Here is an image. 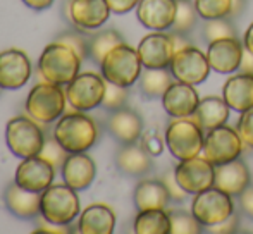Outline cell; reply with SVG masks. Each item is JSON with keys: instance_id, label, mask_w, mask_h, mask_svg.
I'll use <instances>...</instances> for the list:
<instances>
[{"instance_id": "obj_11", "label": "cell", "mask_w": 253, "mask_h": 234, "mask_svg": "<svg viewBox=\"0 0 253 234\" xmlns=\"http://www.w3.org/2000/svg\"><path fill=\"white\" fill-rule=\"evenodd\" d=\"M174 79L188 84H200L209 78L210 64L207 54H203L200 48L188 45L181 50L174 52V57L169 66Z\"/></svg>"}, {"instance_id": "obj_31", "label": "cell", "mask_w": 253, "mask_h": 234, "mask_svg": "<svg viewBox=\"0 0 253 234\" xmlns=\"http://www.w3.org/2000/svg\"><path fill=\"white\" fill-rule=\"evenodd\" d=\"M121 43H124V40L116 30H102L88 37V55L93 62L102 64L105 55Z\"/></svg>"}, {"instance_id": "obj_10", "label": "cell", "mask_w": 253, "mask_h": 234, "mask_svg": "<svg viewBox=\"0 0 253 234\" xmlns=\"http://www.w3.org/2000/svg\"><path fill=\"white\" fill-rule=\"evenodd\" d=\"M105 78L95 73H80L66 88L67 102L74 111L88 112L102 105L105 95Z\"/></svg>"}, {"instance_id": "obj_37", "label": "cell", "mask_w": 253, "mask_h": 234, "mask_svg": "<svg viewBox=\"0 0 253 234\" xmlns=\"http://www.w3.org/2000/svg\"><path fill=\"white\" fill-rule=\"evenodd\" d=\"M38 155L43 157L47 162H50L55 171H60V169H62L64 162H66V158H67V152L60 147L59 141H57L55 138H53V140H48V141L45 140L43 148H42V152Z\"/></svg>"}, {"instance_id": "obj_49", "label": "cell", "mask_w": 253, "mask_h": 234, "mask_svg": "<svg viewBox=\"0 0 253 234\" xmlns=\"http://www.w3.org/2000/svg\"><path fill=\"white\" fill-rule=\"evenodd\" d=\"M243 45H245V48H247L248 52H252V54H253V23L248 26L247 33H245Z\"/></svg>"}, {"instance_id": "obj_15", "label": "cell", "mask_w": 253, "mask_h": 234, "mask_svg": "<svg viewBox=\"0 0 253 234\" xmlns=\"http://www.w3.org/2000/svg\"><path fill=\"white\" fill-rule=\"evenodd\" d=\"M138 55L145 69H166L174 57V41L170 33H150L138 45Z\"/></svg>"}, {"instance_id": "obj_32", "label": "cell", "mask_w": 253, "mask_h": 234, "mask_svg": "<svg viewBox=\"0 0 253 234\" xmlns=\"http://www.w3.org/2000/svg\"><path fill=\"white\" fill-rule=\"evenodd\" d=\"M198 12L195 9L193 3H190L188 0H177V10H176V19H174L172 26H170V33L184 35L195 30L198 19Z\"/></svg>"}, {"instance_id": "obj_13", "label": "cell", "mask_w": 253, "mask_h": 234, "mask_svg": "<svg viewBox=\"0 0 253 234\" xmlns=\"http://www.w3.org/2000/svg\"><path fill=\"white\" fill-rule=\"evenodd\" d=\"M53 177H55L53 165L40 155H35V157L21 158L14 181L24 190L42 193L53 183Z\"/></svg>"}, {"instance_id": "obj_27", "label": "cell", "mask_w": 253, "mask_h": 234, "mask_svg": "<svg viewBox=\"0 0 253 234\" xmlns=\"http://www.w3.org/2000/svg\"><path fill=\"white\" fill-rule=\"evenodd\" d=\"M231 107L226 104V100L220 97H207L200 100L197 111L193 116H190L203 131L215 129L219 126H224L229 119Z\"/></svg>"}, {"instance_id": "obj_30", "label": "cell", "mask_w": 253, "mask_h": 234, "mask_svg": "<svg viewBox=\"0 0 253 234\" xmlns=\"http://www.w3.org/2000/svg\"><path fill=\"white\" fill-rule=\"evenodd\" d=\"M172 83L174 76L167 69H147L140 76V90L147 98H162Z\"/></svg>"}, {"instance_id": "obj_20", "label": "cell", "mask_w": 253, "mask_h": 234, "mask_svg": "<svg viewBox=\"0 0 253 234\" xmlns=\"http://www.w3.org/2000/svg\"><path fill=\"white\" fill-rule=\"evenodd\" d=\"M60 174L66 184L74 188L76 191H83L90 188L97 176V165L90 155L83 154H69L64 162Z\"/></svg>"}, {"instance_id": "obj_36", "label": "cell", "mask_w": 253, "mask_h": 234, "mask_svg": "<svg viewBox=\"0 0 253 234\" xmlns=\"http://www.w3.org/2000/svg\"><path fill=\"white\" fill-rule=\"evenodd\" d=\"M126 102H127V88L107 81L102 107L105 109V111L114 112V111H117V109H123L124 105H126Z\"/></svg>"}, {"instance_id": "obj_41", "label": "cell", "mask_w": 253, "mask_h": 234, "mask_svg": "<svg viewBox=\"0 0 253 234\" xmlns=\"http://www.w3.org/2000/svg\"><path fill=\"white\" fill-rule=\"evenodd\" d=\"M164 143H166V140L162 141V138H160L159 134L155 133V131H150V133H147L143 136V140H141V145H143V148L152 155V157H157V155L162 154V152H164Z\"/></svg>"}, {"instance_id": "obj_42", "label": "cell", "mask_w": 253, "mask_h": 234, "mask_svg": "<svg viewBox=\"0 0 253 234\" xmlns=\"http://www.w3.org/2000/svg\"><path fill=\"white\" fill-rule=\"evenodd\" d=\"M238 224H240V217H238L236 212L229 215L226 221L219 222L215 226H209V233H213V234H229V233H234L238 229Z\"/></svg>"}, {"instance_id": "obj_24", "label": "cell", "mask_w": 253, "mask_h": 234, "mask_svg": "<svg viewBox=\"0 0 253 234\" xmlns=\"http://www.w3.org/2000/svg\"><path fill=\"white\" fill-rule=\"evenodd\" d=\"M222 98L233 111L245 112L253 107V74L241 73L231 76L222 86Z\"/></svg>"}, {"instance_id": "obj_8", "label": "cell", "mask_w": 253, "mask_h": 234, "mask_svg": "<svg viewBox=\"0 0 253 234\" xmlns=\"http://www.w3.org/2000/svg\"><path fill=\"white\" fill-rule=\"evenodd\" d=\"M234 212V203L231 195L219 190L217 186H210L207 190L195 195L191 203V214L197 217L202 226H215L226 221Z\"/></svg>"}, {"instance_id": "obj_26", "label": "cell", "mask_w": 253, "mask_h": 234, "mask_svg": "<svg viewBox=\"0 0 253 234\" xmlns=\"http://www.w3.org/2000/svg\"><path fill=\"white\" fill-rule=\"evenodd\" d=\"M116 165L127 176H143L152 169V155L145 150L143 145L127 143L117 150Z\"/></svg>"}, {"instance_id": "obj_34", "label": "cell", "mask_w": 253, "mask_h": 234, "mask_svg": "<svg viewBox=\"0 0 253 234\" xmlns=\"http://www.w3.org/2000/svg\"><path fill=\"white\" fill-rule=\"evenodd\" d=\"M170 234H198L202 233V224L197 221L191 212L186 210H170Z\"/></svg>"}, {"instance_id": "obj_17", "label": "cell", "mask_w": 253, "mask_h": 234, "mask_svg": "<svg viewBox=\"0 0 253 234\" xmlns=\"http://www.w3.org/2000/svg\"><path fill=\"white\" fill-rule=\"evenodd\" d=\"M243 52L245 45L238 40V37L212 41L207 48V59H209L210 69L220 74L234 73L240 69Z\"/></svg>"}, {"instance_id": "obj_4", "label": "cell", "mask_w": 253, "mask_h": 234, "mask_svg": "<svg viewBox=\"0 0 253 234\" xmlns=\"http://www.w3.org/2000/svg\"><path fill=\"white\" fill-rule=\"evenodd\" d=\"M141 59L138 50L127 43H121L114 47L105 59L102 60V76L105 81L119 86L129 88L140 79L141 76Z\"/></svg>"}, {"instance_id": "obj_43", "label": "cell", "mask_w": 253, "mask_h": 234, "mask_svg": "<svg viewBox=\"0 0 253 234\" xmlns=\"http://www.w3.org/2000/svg\"><path fill=\"white\" fill-rule=\"evenodd\" d=\"M238 200H240V208L247 217L253 219V184H248L240 195H238Z\"/></svg>"}, {"instance_id": "obj_18", "label": "cell", "mask_w": 253, "mask_h": 234, "mask_svg": "<svg viewBox=\"0 0 253 234\" xmlns=\"http://www.w3.org/2000/svg\"><path fill=\"white\" fill-rule=\"evenodd\" d=\"M177 0H140L136 5L138 21L153 31L170 30L176 19Z\"/></svg>"}, {"instance_id": "obj_3", "label": "cell", "mask_w": 253, "mask_h": 234, "mask_svg": "<svg viewBox=\"0 0 253 234\" xmlns=\"http://www.w3.org/2000/svg\"><path fill=\"white\" fill-rule=\"evenodd\" d=\"M81 203L76 190L69 184H50L42 191L40 215L45 222L57 226H69L80 215Z\"/></svg>"}, {"instance_id": "obj_23", "label": "cell", "mask_w": 253, "mask_h": 234, "mask_svg": "<svg viewBox=\"0 0 253 234\" xmlns=\"http://www.w3.org/2000/svg\"><path fill=\"white\" fill-rule=\"evenodd\" d=\"M248 184H250V171L243 160L234 158L226 164L215 165L213 186L229 193L231 196H238Z\"/></svg>"}, {"instance_id": "obj_14", "label": "cell", "mask_w": 253, "mask_h": 234, "mask_svg": "<svg viewBox=\"0 0 253 234\" xmlns=\"http://www.w3.org/2000/svg\"><path fill=\"white\" fill-rule=\"evenodd\" d=\"M107 0H69L67 16L80 31H93L107 23L110 16Z\"/></svg>"}, {"instance_id": "obj_45", "label": "cell", "mask_w": 253, "mask_h": 234, "mask_svg": "<svg viewBox=\"0 0 253 234\" xmlns=\"http://www.w3.org/2000/svg\"><path fill=\"white\" fill-rule=\"evenodd\" d=\"M240 71L241 73H248V74H253V54L248 52L245 48L243 52V59H241V64H240Z\"/></svg>"}, {"instance_id": "obj_1", "label": "cell", "mask_w": 253, "mask_h": 234, "mask_svg": "<svg viewBox=\"0 0 253 234\" xmlns=\"http://www.w3.org/2000/svg\"><path fill=\"white\" fill-rule=\"evenodd\" d=\"M53 138L67 154H83L97 143L98 126L84 112H67L57 120L53 127Z\"/></svg>"}, {"instance_id": "obj_50", "label": "cell", "mask_w": 253, "mask_h": 234, "mask_svg": "<svg viewBox=\"0 0 253 234\" xmlns=\"http://www.w3.org/2000/svg\"><path fill=\"white\" fill-rule=\"evenodd\" d=\"M2 90H3V88H2V86H0V91H2Z\"/></svg>"}, {"instance_id": "obj_21", "label": "cell", "mask_w": 253, "mask_h": 234, "mask_svg": "<svg viewBox=\"0 0 253 234\" xmlns=\"http://www.w3.org/2000/svg\"><path fill=\"white\" fill-rule=\"evenodd\" d=\"M107 129L121 145L136 143L143 134V120L131 109H117L107 120Z\"/></svg>"}, {"instance_id": "obj_22", "label": "cell", "mask_w": 253, "mask_h": 234, "mask_svg": "<svg viewBox=\"0 0 253 234\" xmlns=\"http://www.w3.org/2000/svg\"><path fill=\"white\" fill-rule=\"evenodd\" d=\"M3 200H5V207L9 208L10 214L19 219H33L40 214L42 193L24 190L16 181L7 186Z\"/></svg>"}, {"instance_id": "obj_38", "label": "cell", "mask_w": 253, "mask_h": 234, "mask_svg": "<svg viewBox=\"0 0 253 234\" xmlns=\"http://www.w3.org/2000/svg\"><path fill=\"white\" fill-rule=\"evenodd\" d=\"M162 183L166 184L167 193H169V198L172 201H184L188 198V195H190L186 190H184L183 186H181L179 183H177L174 171L166 172V174H164V177H162Z\"/></svg>"}, {"instance_id": "obj_46", "label": "cell", "mask_w": 253, "mask_h": 234, "mask_svg": "<svg viewBox=\"0 0 253 234\" xmlns=\"http://www.w3.org/2000/svg\"><path fill=\"white\" fill-rule=\"evenodd\" d=\"M23 2H24V5H28L33 10H43L52 5L53 0H23Z\"/></svg>"}, {"instance_id": "obj_48", "label": "cell", "mask_w": 253, "mask_h": 234, "mask_svg": "<svg viewBox=\"0 0 253 234\" xmlns=\"http://www.w3.org/2000/svg\"><path fill=\"white\" fill-rule=\"evenodd\" d=\"M245 5H247V0H233V5H231V14L229 17H238L243 12Z\"/></svg>"}, {"instance_id": "obj_29", "label": "cell", "mask_w": 253, "mask_h": 234, "mask_svg": "<svg viewBox=\"0 0 253 234\" xmlns=\"http://www.w3.org/2000/svg\"><path fill=\"white\" fill-rule=\"evenodd\" d=\"M134 233L136 234H169L170 221L166 208H150L140 210L134 219Z\"/></svg>"}, {"instance_id": "obj_9", "label": "cell", "mask_w": 253, "mask_h": 234, "mask_svg": "<svg viewBox=\"0 0 253 234\" xmlns=\"http://www.w3.org/2000/svg\"><path fill=\"white\" fill-rule=\"evenodd\" d=\"M243 147L245 141L241 140L238 129L224 124L215 129L207 131L202 155L209 158L213 165H220L234 160V158H240Z\"/></svg>"}, {"instance_id": "obj_16", "label": "cell", "mask_w": 253, "mask_h": 234, "mask_svg": "<svg viewBox=\"0 0 253 234\" xmlns=\"http://www.w3.org/2000/svg\"><path fill=\"white\" fill-rule=\"evenodd\" d=\"M30 78L31 62L23 50L9 48L0 52V86L3 90H19Z\"/></svg>"}, {"instance_id": "obj_44", "label": "cell", "mask_w": 253, "mask_h": 234, "mask_svg": "<svg viewBox=\"0 0 253 234\" xmlns=\"http://www.w3.org/2000/svg\"><path fill=\"white\" fill-rule=\"evenodd\" d=\"M114 14H126L140 3V0H107Z\"/></svg>"}, {"instance_id": "obj_12", "label": "cell", "mask_w": 253, "mask_h": 234, "mask_svg": "<svg viewBox=\"0 0 253 234\" xmlns=\"http://www.w3.org/2000/svg\"><path fill=\"white\" fill-rule=\"evenodd\" d=\"M176 179L190 195H197L207 188L213 186L215 179V165L203 155L179 160L174 169Z\"/></svg>"}, {"instance_id": "obj_28", "label": "cell", "mask_w": 253, "mask_h": 234, "mask_svg": "<svg viewBox=\"0 0 253 234\" xmlns=\"http://www.w3.org/2000/svg\"><path fill=\"white\" fill-rule=\"evenodd\" d=\"M134 205L138 212L140 210H150V208H166L170 201L169 193H167L166 184L162 179H145L140 181L134 190Z\"/></svg>"}, {"instance_id": "obj_35", "label": "cell", "mask_w": 253, "mask_h": 234, "mask_svg": "<svg viewBox=\"0 0 253 234\" xmlns=\"http://www.w3.org/2000/svg\"><path fill=\"white\" fill-rule=\"evenodd\" d=\"M193 5L202 19H219L229 17L233 0H195Z\"/></svg>"}, {"instance_id": "obj_19", "label": "cell", "mask_w": 253, "mask_h": 234, "mask_svg": "<svg viewBox=\"0 0 253 234\" xmlns=\"http://www.w3.org/2000/svg\"><path fill=\"white\" fill-rule=\"evenodd\" d=\"M200 97L193 84L174 81L162 97V105L166 112L172 117H190L195 114Z\"/></svg>"}, {"instance_id": "obj_47", "label": "cell", "mask_w": 253, "mask_h": 234, "mask_svg": "<svg viewBox=\"0 0 253 234\" xmlns=\"http://www.w3.org/2000/svg\"><path fill=\"white\" fill-rule=\"evenodd\" d=\"M53 226H57V224H52V222H48V226L42 224L40 228H37L35 233H69V229H67L66 226H60V228H53Z\"/></svg>"}, {"instance_id": "obj_7", "label": "cell", "mask_w": 253, "mask_h": 234, "mask_svg": "<svg viewBox=\"0 0 253 234\" xmlns=\"http://www.w3.org/2000/svg\"><path fill=\"white\" fill-rule=\"evenodd\" d=\"M5 141L9 150L16 157L28 158L42 152L45 145V134L33 119L26 116H17L7 122Z\"/></svg>"}, {"instance_id": "obj_6", "label": "cell", "mask_w": 253, "mask_h": 234, "mask_svg": "<svg viewBox=\"0 0 253 234\" xmlns=\"http://www.w3.org/2000/svg\"><path fill=\"white\" fill-rule=\"evenodd\" d=\"M203 140V129L191 117H174L166 129V145L177 160H186L200 155Z\"/></svg>"}, {"instance_id": "obj_2", "label": "cell", "mask_w": 253, "mask_h": 234, "mask_svg": "<svg viewBox=\"0 0 253 234\" xmlns=\"http://www.w3.org/2000/svg\"><path fill=\"white\" fill-rule=\"evenodd\" d=\"M81 62L83 59L73 47L55 40L53 43H48L42 52L38 60V71L45 81L62 86V84H69L80 74Z\"/></svg>"}, {"instance_id": "obj_25", "label": "cell", "mask_w": 253, "mask_h": 234, "mask_svg": "<svg viewBox=\"0 0 253 234\" xmlns=\"http://www.w3.org/2000/svg\"><path fill=\"white\" fill-rule=\"evenodd\" d=\"M116 228V214L103 203L86 207L80 215L78 231L81 234H112Z\"/></svg>"}, {"instance_id": "obj_39", "label": "cell", "mask_w": 253, "mask_h": 234, "mask_svg": "<svg viewBox=\"0 0 253 234\" xmlns=\"http://www.w3.org/2000/svg\"><path fill=\"white\" fill-rule=\"evenodd\" d=\"M57 41H62V43L73 47L83 60L88 57V37H83L80 33H64L57 38Z\"/></svg>"}, {"instance_id": "obj_5", "label": "cell", "mask_w": 253, "mask_h": 234, "mask_svg": "<svg viewBox=\"0 0 253 234\" xmlns=\"http://www.w3.org/2000/svg\"><path fill=\"white\" fill-rule=\"evenodd\" d=\"M66 98L67 97L60 84L43 81L31 88L26 102H24V109H26L28 116L33 117L37 122L50 124L64 114Z\"/></svg>"}, {"instance_id": "obj_33", "label": "cell", "mask_w": 253, "mask_h": 234, "mask_svg": "<svg viewBox=\"0 0 253 234\" xmlns=\"http://www.w3.org/2000/svg\"><path fill=\"white\" fill-rule=\"evenodd\" d=\"M203 38L207 43L222 40V38H234L236 35V28H234L231 17H219V19H207L202 28Z\"/></svg>"}, {"instance_id": "obj_40", "label": "cell", "mask_w": 253, "mask_h": 234, "mask_svg": "<svg viewBox=\"0 0 253 234\" xmlns=\"http://www.w3.org/2000/svg\"><path fill=\"white\" fill-rule=\"evenodd\" d=\"M238 133L245 141V145L253 148V107L241 112V117L238 120Z\"/></svg>"}]
</instances>
